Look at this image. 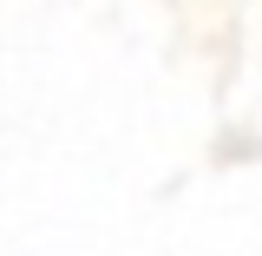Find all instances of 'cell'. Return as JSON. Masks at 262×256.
<instances>
[]
</instances>
